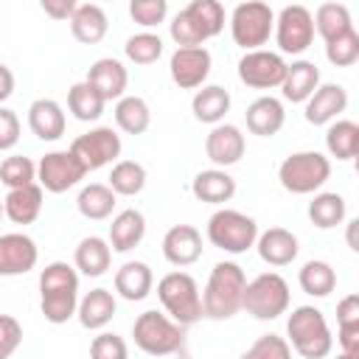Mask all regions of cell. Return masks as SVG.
<instances>
[{"label":"cell","instance_id":"9","mask_svg":"<svg viewBox=\"0 0 359 359\" xmlns=\"http://www.w3.org/2000/svg\"><path fill=\"white\" fill-rule=\"evenodd\" d=\"M275 45L280 53H306L314 42V20H311V11L300 3H292V6H283L280 14L275 17Z\"/></svg>","mask_w":359,"mask_h":359},{"label":"cell","instance_id":"21","mask_svg":"<svg viewBox=\"0 0 359 359\" xmlns=\"http://www.w3.org/2000/svg\"><path fill=\"white\" fill-rule=\"evenodd\" d=\"M115 311H118V300H115V294H112L109 289H104V286H98V289L87 292L84 297H79V306H76V317H79L81 328H87V331H101V328H107V325L112 323Z\"/></svg>","mask_w":359,"mask_h":359},{"label":"cell","instance_id":"32","mask_svg":"<svg viewBox=\"0 0 359 359\" xmlns=\"http://www.w3.org/2000/svg\"><path fill=\"white\" fill-rule=\"evenodd\" d=\"M325 149L339 163H348L359 154V123L348 118H334L325 132Z\"/></svg>","mask_w":359,"mask_h":359},{"label":"cell","instance_id":"25","mask_svg":"<svg viewBox=\"0 0 359 359\" xmlns=\"http://www.w3.org/2000/svg\"><path fill=\"white\" fill-rule=\"evenodd\" d=\"M154 289V272L146 261H126L118 266L115 272V292L129 300V303H140L151 294Z\"/></svg>","mask_w":359,"mask_h":359},{"label":"cell","instance_id":"29","mask_svg":"<svg viewBox=\"0 0 359 359\" xmlns=\"http://www.w3.org/2000/svg\"><path fill=\"white\" fill-rule=\"evenodd\" d=\"M191 112L199 123H208V126L222 123L224 115L230 112V93L219 84H202L191 98Z\"/></svg>","mask_w":359,"mask_h":359},{"label":"cell","instance_id":"1","mask_svg":"<svg viewBox=\"0 0 359 359\" xmlns=\"http://www.w3.org/2000/svg\"><path fill=\"white\" fill-rule=\"evenodd\" d=\"M247 275L236 261H219L202 289V311L208 320H230L241 311Z\"/></svg>","mask_w":359,"mask_h":359},{"label":"cell","instance_id":"49","mask_svg":"<svg viewBox=\"0 0 359 359\" xmlns=\"http://www.w3.org/2000/svg\"><path fill=\"white\" fill-rule=\"evenodd\" d=\"M22 342V325L11 314H0V359H8Z\"/></svg>","mask_w":359,"mask_h":359},{"label":"cell","instance_id":"12","mask_svg":"<svg viewBox=\"0 0 359 359\" xmlns=\"http://www.w3.org/2000/svg\"><path fill=\"white\" fill-rule=\"evenodd\" d=\"M286 65L289 62L283 59V53H275L266 48L244 50V56L238 59V79L252 90H275L283 81Z\"/></svg>","mask_w":359,"mask_h":359},{"label":"cell","instance_id":"51","mask_svg":"<svg viewBox=\"0 0 359 359\" xmlns=\"http://www.w3.org/2000/svg\"><path fill=\"white\" fill-rule=\"evenodd\" d=\"M39 6L50 20H67L79 6V0H39Z\"/></svg>","mask_w":359,"mask_h":359},{"label":"cell","instance_id":"37","mask_svg":"<svg viewBox=\"0 0 359 359\" xmlns=\"http://www.w3.org/2000/svg\"><path fill=\"white\" fill-rule=\"evenodd\" d=\"M297 283L311 297H328L337 289V269L328 261H320V258L306 261L297 272Z\"/></svg>","mask_w":359,"mask_h":359},{"label":"cell","instance_id":"30","mask_svg":"<svg viewBox=\"0 0 359 359\" xmlns=\"http://www.w3.org/2000/svg\"><path fill=\"white\" fill-rule=\"evenodd\" d=\"M112 264V247L101 236H87L73 252V266L87 278H101Z\"/></svg>","mask_w":359,"mask_h":359},{"label":"cell","instance_id":"46","mask_svg":"<svg viewBox=\"0 0 359 359\" xmlns=\"http://www.w3.org/2000/svg\"><path fill=\"white\" fill-rule=\"evenodd\" d=\"M129 17L140 28H157L168 17V0H129Z\"/></svg>","mask_w":359,"mask_h":359},{"label":"cell","instance_id":"39","mask_svg":"<svg viewBox=\"0 0 359 359\" xmlns=\"http://www.w3.org/2000/svg\"><path fill=\"white\" fill-rule=\"evenodd\" d=\"M185 14L196 22L205 39H213L224 31V6L222 0H191L185 6Z\"/></svg>","mask_w":359,"mask_h":359},{"label":"cell","instance_id":"16","mask_svg":"<svg viewBox=\"0 0 359 359\" xmlns=\"http://www.w3.org/2000/svg\"><path fill=\"white\" fill-rule=\"evenodd\" d=\"M303 104H306L303 118L311 126H325V123H331L334 118H339L348 109V90L342 84H334V81L317 84V90Z\"/></svg>","mask_w":359,"mask_h":359},{"label":"cell","instance_id":"5","mask_svg":"<svg viewBox=\"0 0 359 359\" xmlns=\"http://www.w3.org/2000/svg\"><path fill=\"white\" fill-rule=\"evenodd\" d=\"M331 177V160L323 151H292L280 165H278V180L289 194L306 196L317 194Z\"/></svg>","mask_w":359,"mask_h":359},{"label":"cell","instance_id":"50","mask_svg":"<svg viewBox=\"0 0 359 359\" xmlns=\"http://www.w3.org/2000/svg\"><path fill=\"white\" fill-rule=\"evenodd\" d=\"M20 143V118L14 109L0 107V151H8Z\"/></svg>","mask_w":359,"mask_h":359},{"label":"cell","instance_id":"2","mask_svg":"<svg viewBox=\"0 0 359 359\" xmlns=\"http://www.w3.org/2000/svg\"><path fill=\"white\" fill-rule=\"evenodd\" d=\"M289 345L303 359H325L334 348V337L325 314L317 306H297L286 320Z\"/></svg>","mask_w":359,"mask_h":359},{"label":"cell","instance_id":"13","mask_svg":"<svg viewBox=\"0 0 359 359\" xmlns=\"http://www.w3.org/2000/svg\"><path fill=\"white\" fill-rule=\"evenodd\" d=\"M210 67H213V59H210V50L205 45L177 48L171 53V62H168L171 81L180 90H196V87H202L208 81V76H210Z\"/></svg>","mask_w":359,"mask_h":359},{"label":"cell","instance_id":"45","mask_svg":"<svg viewBox=\"0 0 359 359\" xmlns=\"http://www.w3.org/2000/svg\"><path fill=\"white\" fill-rule=\"evenodd\" d=\"M0 182L6 188H20L28 182H36V163L25 154H11L0 163Z\"/></svg>","mask_w":359,"mask_h":359},{"label":"cell","instance_id":"55","mask_svg":"<svg viewBox=\"0 0 359 359\" xmlns=\"http://www.w3.org/2000/svg\"><path fill=\"white\" fill-rule=\"evenodd\" d=\"M238 3H241V0H238Z\"/></svg>","mask_w":359,"mask_h":359},{"label":"cell","instance_id":"7","mask_svg":"<svg viewBox=\"0 0 359 359\" xmlns=\"http://www.w3.org/2000/svg\"><path fill=\"white\" fill-rule=\"evenodd\" d=\"M208 241L230 255H241L247 250L255 247L258 238V222L241 210L233 208H219L210 219H208Z\"/></svg>","mask_w":359,"mask_h":359},{"label":"cell","instance_id":"4","mask_svg":"<svg viewBox=\"0 0 359 359\" xmlns=\"http://www.w3.org/2000/svg\"><path fill=\"white\" fill-rule=\"evenodd\" d=\"M132 337H135V345L143 353L168 356V353H177L185 345V325L171 320L165 311L149 309V311L137 314V320L132 325Z\"/></svg>","mask_w":359,"mask_h":359},{"label":"cell","instance_id":"6","mask_svg":"<svg viewBox=\"0 0 359 359\" xmlns=\"http://www.w3.org/2000/svg\"><path fill=\"white\" fill-rule=\"evenodd\" d=\"M289 303H292L289 283L278 272H261L252 280H247L241 297V309L255 320H278L280 314L289 311Z\"/></svg>","mask_w":359,"mask_h":359},{"label":"cell","instance_id":"33","mask_svg":"<svg viewBox=\"0 0 359 359\" xmlns=\"http://www.w3.org/2000/svg\"><path fill=\"white\" fill-rule=\"evenodd\" d=\"M118 205V194L104 185V182H90L79 191V199H76V208L84 219H93V222H101V219H109L112 210Z\"/></svg>","mask_w":359,"mask_h":359},{"label":"cell","instance_id":"52","mask_svg":"<svg viewBox=\"0 0 359 359\" xmlns=\"http://www.w3.org/2000/svg\"><path fill=\"white\" fill-rule=\"evenodd\" d=\"M14 84H17V79H14L11 67L0 65V104L11 98V93H14Z\"/></svg>","mask_w":359,"mask_h":359},{"label":"cell","instance_id":"11","mask_svg":"<svg viewBox=\"0 0 359 359\" xmlns=\"http://www.w3.org/2000/svg\"><path fill=\"white\" fill-rule=\"evenodd\" d=\"M121 135L112 129V126H95L84 135H79L73 143H70V151L81 160V165L90 171H98L109 163H115L121 157Z\"/></svg>","mask_w":359,"mask_h":359},{"label":"cell","instance_id":"19","mask_svg":"<svg viewBox=\"0 0 359 359\" xmlns=\"http://www.w3.org/2000/svg\"><path fill=\"white\" fill-rule=\"evenodd\" d=\"M255 250L261 255L264 264L269 266H289L297 252H300V244H297V236L286 227H269V230H258V238H255Z\"/></svg>","mask_w":359,"mask_h":359},{"label":"cell","instance_id":"10","mask_svg":"<svg viewBox=\"0 0 359 359\" xmlns=\"http://www.w3.org/2000/svg\"><path fill=\"white\" fill-rule=\"evenodd\" d=\"M87 177V168L81 165V160L70 151V149H56L48 151L39 163H36V182L42 185V191L48 194H65L73 185H79Z\"/></svg>","mask_w":359,"mask_h":359},{"label":"cell","instance_id":"8","mask_svg":"<svg viewBox=\"0 0 359 359\" xmlns=\"http://www.w3.org/2000/svg\"><path fill=\"white\" fill-rule=\"evenodd\" d=\"M275 28V11L264 0H241L230 14V36L238 48H264Z\"/></svg>","mask_w":359,"mask_h":359},{"label":"cell","instance_id":"31","mask_svg":"<svg viewBox=\"0 0 359 359\" xmlns=\"http://www.w3.org/2000/svg\"><path fill=\"white\" fill-rule=\"evenodd\" d=\"M337 342L345 356L359 353V294H345L337 303Z\"/></svg>","mask_w":359,"mask_h":359},{"label":"cell","instance_id":"27","mask_svg":"<svg viewBox=\"0 0 359 359\" xmlns=\"http://www.w3.org/2000/svg\"><path fill=\"white\" fill-rule=\"evenodd\" d=\"M320 84V67L309 59H297L292 65H286L283 81H280V93L286 101L292 104H303Z\"/></svg>","mask_w":359,"mask_h":359},{"label":"cell","instance_id":"23","mask_svg":"<svg viewBox=\"0 0 359 359\" xmlns=\"http://www.w3.org/2000/svg\"><path fill=\"white\" fill-rule=\"evenodd\" d=\"M67 22H70L73 39L81 42V45H98L109 31L107 11L95 3H79L73 8V14L67 17Z\"/></svg>","mask_w":359,"mask_h":359},{"label":"cell","instance_id":"54","mask_svg":"<svg viewBox=\"0 0 359 359\" xmlns=\"http://www.w3.org/2000/svg\"><path fill=\"white\" fill-rule=\"evenodd\" d=\"M0 219H3V199H0Z\"/></svg>","mask_w":359,"mask_h":359},{"label":"cell","instance_id":"20","mask_svg":"<svg viewBox=\"0 0 359 359\" xmlns=\"http://www.w3.org/2000/svg\"><path fill=\"white\" fill-rule=\"evenodd\" d=\"M244 121H247V129L258 137H272L283 129L286 123V109H283V101L275 98V95H258L247 112H244Z\"/></svg>","mask_w":359,"mask_h":359},{"label":"cell","instance_id":"28","mask_svg":"<svg viewBox=\"0 0 359 359\" xmlns=\"http://www.w3.org/2000/svg\"><path fill=\"white\" fill-rule=\"evenodd\" d=\"M146 236V216L137 208H126L115 213L109 224V247L112 252H129L135 250Z\"/></svg>","mask_w":359,"mask_h":359},{"label":"cell","instance_id":"47","mask_svg":"<svg viewBox=\"0 0 359 359\" xmlns=\"http://www.w3.org/2000/svg\"><path fill=\"white\" fill-rule=\"evenodd\" d=\"M289 356H292V345L286 337L278 334H264L244 351V359H289Z\"/></svg>","mask_w":359,"mask_h":359},{"label":"cell","instance_id":"41","mask_svg":"<svg viewBox=\"0 0 359 359\" xmlns=\"http://www.w3.org/2000/svg\"><path fill=\"white\" fill-rule=\"evenodd\" d=\"M76 306H79V292H42L39 294L42 317L50 325H65L70 317H76Z\"/></svg>","mask_w":359,"mask_h":359},{"label":"cell","instance_id":"40","mask_svg":"<svg viewBox=\"0 0 359 359\" xmlns=\"http://www.w3.org/2000/svg\"><path fill=\"white\" fill-rule=\"evenodd\" d=\"M118 196H137L146 188V168L137 160H118L107 182Z\"/></svg>","mask_w":359,"mask_h":359},{"label":"cell","instance_id":"18","mask_svg":"<svg viewBox=\"0 0 359 359\" xmlns=\"http://www.w3.org/2000/svg\"><path fill=\"white\" fill-rule=\"evenodd\" d=\"M42 199H45V191L39 182L8 188L6 199H3V216L14 224H34L42 213Z\"/></svg>","mask_w":359,"mask_h":359},{"label":"cell","instance_id":"15","mask_svg":"<svg viewBox=\"0 0 359 359\" xmlns=\"http://www.w3.org/2000/svg\"><path fill=\"white\" fill-rule=\"evenodd\" d=\"M247 151V140L241 135L238 126L233 123H213V129L208 132L205 137V154L213 165L219 168H227V165H236Z\"/></svg>","mask_w":359,"mask_h":359},{"label":"cell","instance_id":"24","mask_svg":"<svg viewBox=\"0 0 359 359\" xmlns=\"http://www.w3.org/2000/svg\"><path fill=\"white\" fill-rule=\"evenodd\" d=\"M87 81L104 95V101H118L121 95H126V84H129V73L123 67V62L104 56L95 59L87 70Z\"/></svg>","mask_w":359,"mask_h":359},{"label":"cell","instance_id":"36","mask_svg":"<svg viewBox=\"0 0 359 359\" xmlns=\"http://www.w3.org/2000/svg\"><path fill=\"white\" fill-rule=\"evenodd\" d=\"M345 213H348V205H345V196L337 194V191H320L314 194V199L309 202V219L314 227L320 230H331L337 224L345 222Z\"/></svg>","mask_w":359,"mask_h":359},{"label":"cell","instance_id":"42","mask_svg":"<svg viewBox=\"0 0 359 359\" xmlns=\"http://www.w3.org/2000/svg\"><path fill=\"white\" fill-rule=\"evenodd\" d=\"M42 292H79V269L67 261H50L39 272V294Z\"/></svg>","mask_w":359,"mask_h":359},{"label":"cell","instance_id":"3","mask_svg":"<svg viewBox=\"0 0 359 359\" xmlns=\"http://www.w3.org/2000/svg\"><path fill=\"white\" fill-rule=\"evenodd\" d=\"M157 300H160L163 311L171 320L182 323L185 328L205 317V311H202V292H199L194 275H188L182 269L165 272L157 280Z\"/></svg>","mask_w":359,"mask_h":359},{"label":"cell","instance_id":"17","mask_svg":"<svg viewBox=\"0 0 359 359\" xmlns=\"http://www.w3.org/2000/svg\"><path fill=\"white\" fill-rule=\"evenodd\" d=\"M163 258L171 266H191L202 258V233L194 224H174L163 236Z\"/></svg>","mask_w":359,"mask_h":359},{"label":"cell","instance_id":"44","mask_svg":"<svg viewBox=\"0 0 359 359\" xmlns=\"http://www.w3.org/2000/svg\"><path fill=\"white\" fill-rule=\"evenodd\" d=\"M325 59L334 67H351L359 62V34L356 28H348L345 34L325 42Z\"/></svg>","mask_w":359,"mask_h":359},{"label":"cell","instance_id":"34","mask_svg":"<svg viewBox=\"0 0 359 359\" xmlns=\"http://www.w3.org/2000/svg\"><path fill=\"white\" fill-rule=\"evenodd\" d=\"M115 123L126 135H143L151 126V109L140 95H121L115 101Z\"/></svg>","mask_w":359,"mask_h":359},{"label":"cell","instance_id":"35","mask_svg":"<svg viewBox=\"0 0 359 359\" xmlns=\"http://www.w3.org/2000/svg\"><path fill=\"white\" fill-rule=\"evenodd\" d=\"M104 107H107L104 95H101L87 79H84V81H76V84L67 90V109L73 112L76 121H84V123L98 121V118L104 115Z\"/></svg>","mask_w":359,"mask_h":359},{"label":"cell","instance_id":"26","mask_svg":"<svg viewBox=\"0 0 359 359\" xmlns=\"http://www.w3.org/2000/svg\"><path fill=\"white\" fill-rule=\"evenodd\" d=\"M191 194L199 199V202H208V205H224L236 196V180L227 174V168H205L194 177L191 182Z\"/></svg>","mask_w":359,"mask_h":359},{"label":"cell","instance_id":"43","mask_svg":"<svg viewBox=\"0 0 359 359\" xmlns=\"http://www.w3.org/2000/svg\"><path fill=\"white\" fill-rule=\"evenodd\" d=\"M123 53L135 65H154L163 56V39L157 34H151V31L132 34L126 39V45H123Z\"/></svg>","mask_w":359,"mask_h":359},{"label":"cell","instance_id":"14","mask_svg":"<svg viewBox=\"0 0 359 359\" xmlns=\"http://www.w3.org/2000/svg\"><path fill=\"white\" fill-rule=\"evenodd\" d=\"M36 261H39V250L31 236H25V233H3L0 236V275L3 278L25 275L36 266Z\"/></svg>","mask_w":359,"mask_h":359},{"label":"cell","instance_id":"22","mask_svg":"<svg viewBox=\"0 0 359 359\" xmlns=\"http://www.w3.org/2000/svg\"><path fill=\"white\" fill-rule=\"evenodd\" d=\"M28 126L45 143L59 140L65 135V126H67V118H65L62 104L53 101V98H36V101H31V107H28Z\"/></svg>","mask_w":359,"mask_h":359},{"label":"cell","instance_id":"38","mask_svg":"<svg viewBox=\"0 0 359 359\" xmlns=\"http://www.w3.org/2000/svg\"><path fill=\"white\" fill-rule=\"evenodd\" d=\"M311 20H314V34H320L325 42L339 36V34H345L348 28H353V17H351L348 6L337 3V0H328V3L317 6Z\"/></svg>","mask_w":359,"mask_h":359},{"label":"cell","instance_id":"53","mask_svg":"<svg viewBox=\"0 0 359 359\" xmlns=\"http://www.w3.org/2000/svg\"><path fill=\"white\" fill-rule=\"evenodd\" d=\"M356 227H359V219H353V222H348V247L356 252L359 250V244H356Z\"/></svg>","mask_w":359,"mask_h":359},{"label":"cell","instance_id":"48","mask_svg":"<svg viewBox=\"0 0 359 359\" xmlns=\"http://www.w3.org/2000/svg\"><path fill=\"white\" fill-rule=\"evenodd\" d=\"M90 356L93 359H126L129 356V348H126L123 337L104 331V334H98L90 342Z\"/></svg>","mask_w":359,"mask_h":359}]
</instances>
